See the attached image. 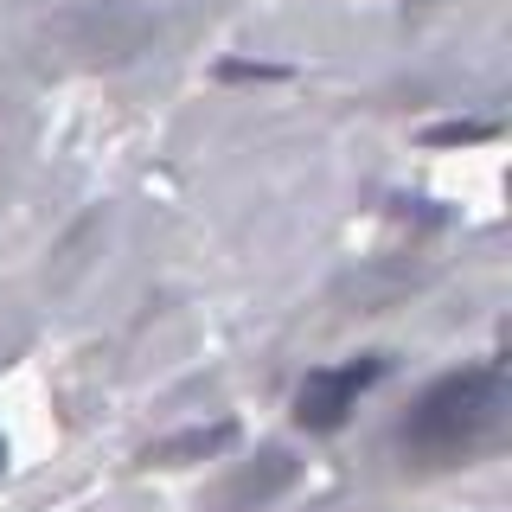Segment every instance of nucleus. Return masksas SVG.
Wrapping results in <instances>:
<instances>
[{
  "label": "nucleus",
  "mask_w": 512,
  "mask_h": 512,
  "mask_svg": "<svg viewBox=\"0 0 512 512\" xmlns=\"http://www.w3.org/2000/svg\"><path fill=\"white\" fill-rule=\"evenodd\" d=\"M0 461H7V442H0Z\"/></svg>",
  "instance_id": "obj_5"
},
{
  "label": "nucleus",
  "mask_w": 512,
  "mask_h": 512,
  "mask_svg": "<svg viewBox=\"0 0 512 512\" xmlns=\"http://www.w3.org/2000/svg\"><path fill=\"white\" fill-rule=\"evenodd\" d=\"M378 378H384V359H352V365H320V372H308V384L295 391L301 429H340Z\"/></svg>",
  "instance_id": "obj_2"
},
{
  "label": "nucleus",
  "mask_w": 512,
  "mask_h": 512,
  "mask_svg": "<svg viewBox=\"0 0 512 512\" xmlns=\"http://www.w3.org/2000/svg\"><path fill=\"white\" fill-rule=\"evenodd\" d=\"M224 442H231V423H212V429H186V436L160 442L148 461H199V455H218Z\"/></svg>",
  "instance_id": "obj_4"
},
{
  "label": "nucleus",
  "mask_w": 512,
  "mask_h": 512,
  "mask_svg": "<svg viewBox=\"0 0 512 512\" xmlns=\"http://www.w3.org/2000/svg\"><path fill=\"white\" fill-rule=\"evenodd\" d=\"M288 480H295V455H288V448H269V455H256V468H244L218 493V512H256V506L276 500Z\"/></svg>",
  "instance_id": "obj_3"
},
{
  "label": "nucleus",
  "mask_w": 512,
  "mask_h": 512,
  "mask_svg": "<svg viewBox=\"0 0 512 512\" xmlns=\"http://www.w3.org/2000/svg\"><path fill=\"white\" fill-rule=\"evenodd\" d=\"M506 416H512V384H506L500 365L448 372L416 397V410L404 423V455H416L423 468L468 461V455H480V448H493L506 436Z\"/></svg>",
  "instance_id": "obj_1"
}]
</instances>
